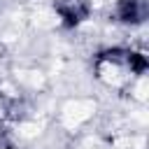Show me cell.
<instances>
[{
  "mask_svg": "<svg viewBox=\"0 0 149 149\" xmlns=\"http://www.w3.org/2000/svg\"><path fill=\"white\" fill-rule=\"evenodd\" d=\"M91 0H56L54 5L56 21L63 23L65 28H77L79 23H84L91 16Z\"/></svg>",
  "mask_w": 149,
  "mask_h": 149,
  "instance_id": "cell-1",
  "label": "cell"
},
{
  "mask_svg": "<svg viewBox=\"0 0 149 149\" xmlns=\"http://www.w3.org/2000/svg\"><path fill=\"white\" fill-rule=\"evenodd\" d=\"M16 107H19L16 98L0 88V123H7L12 119H16Z\"/></svg>",
  "mask_w": 149,
  "mask_h": 149,
  "instance_id": "cell-3",
  "label": "cell"
},
{
  "mask_svg": "<svg viewBox=\"0 0 149 149\" xmlns=\"http://www.w3.org/2000/svg\"><path fill=\"white\" fill-rule=\"evenodd\" d=\"M147 0H116L114 16L121 23H142L147 19Z\"/></svg>",
  "mask_w": 149,
  "mask_h": 149,
  "instance_id": "cell-2",
  "label": "cell"
}]
</instances>
